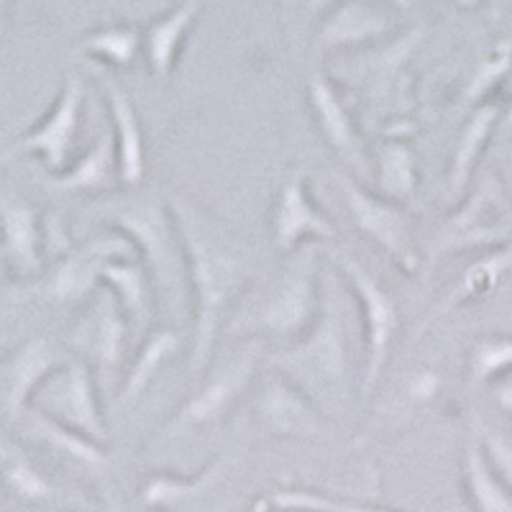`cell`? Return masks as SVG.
I'll use <instances>...</instances> for the list:
<instances>
[{
  "instance_id": "obj_39",
  "label": "cell",
  "mask_w": 512,
  "mask_h": 512,
  "mask_svg": "<svg viewBox=\"0 0 512 512\" xmlns=\"http://www.w3.org/2000/svg\"><path fill=\"white\" fill-rule=\"evenodd\" d=\"M500 131L505 136H512V103L507 105L505 111H502V121H500Z\"/></svg>"
},
{
  "instance_id": "obj_3",
  "label": "cell",
  "mask_w": 512,
  "mask_h": 512,
  "mask_svg": "<svg viewBox=\"0 0 512 512\" xmlns=\"http://www.w3.org/2000/svg\"><path fill=\"white\" fill-rule=\"evenodd\" d=\"M323 303V264L315 244L290 254L285 267L256 292H246L244 300L228 318V338L233 341H264L292 346L313 328Z\"/></svg>"
},
{
  "instance_id": "obj_5",
  "label": "cell",
  "mask_w": 512,
  "mask_h": 512,
  "mask_svg": "<svg viewBox=\"0 0 512 512\" xmlns=\"http://www.w3.org/2000/svg\"><path fill=\"white\" fill-rule=\"evenodd\" d=\"M338 277L344 280L351 300L356 303L361 318V336H364V367H361L359 395L364 400L374 395L384 369L390 364L400 336L402 318L392 292L372 274L367 264H361L349 251H338L333 256Z\"/></svg>"
},
{
  "instance_id": "obj_27",
  "label": "cell",
  "mask_w": 512,
  "mask_h": 512,
  "mask_svg": "<svg viewBox=\"0 0 512 512\" xmlns=\"http://www.w3.org/2000/svg\"><path fill=\"white\" fill-rule=\"evenodd\" d=\"M0 487L26 505H47L57 500V487L31 459L24 443L16 441L0 420Z\"/></svg>"
},
{
  "instance_id": "obj_10",
  "label": "cell",
  "mask_w": 512,
  "mask_h": 512,
  "mask_svg": "<svg viewBox=\"0 0 512 512\" xmlns=\"http://www.w3.org/2000/svg\"><path fill=\"white\" fill-rule=\"evenodd\" d=\"M134 331L131 320L116 303L111 292L100 287L67 333L72 356L85 361L98 377L103 392L118 390L128 364V333Z\"/></svg>"
},
{
  "instance_id": "obj_26",
  "label": "cell",
  "mask_w": 512,
  "mask_h": 512,
  "mask_svg": "<svg viewBox=\"0 0 512 512\" xmlns=\"http://www.w3.org/2000/svg\"><path fill=\"white\" fill-rule=\"evenodd\" d=\"M182 351V336L169 326H157L146 333L141 346L136 349V354L131 356V361L126 364V372H123L121 384L116 390V400L121 408H131L141 397L146 395V390L152 387V382L157 379V374L167 367L169 361L177 359Z\"/></svg>"
},
{
  "instance_id": "obj_22",
  "label": "cell",
  "mask_w": 512,
  "mask_h": 512,
  "mask_svg": "<svg viewBox=\"0 0 512 512\" xmlns=\"http://www.w3.org/2000/svg\"><path fill=\"white\" fill-rule=\"evenodd\" d=\"M16 431L21 436H26V441H31L34 446L44 448L54 459L93 474V477L105 474L108 466H111V459H108V451H105L103 443L82 436L77 431H70V428H64V425L44 418L36 410H29V415L16 425Z\"/></svg>"
},
{
  "instance_id": "obj_8",
  "label": "cell",
  "mask_w": 512,
  "mask_h": 512,
  "mask_svg": "<svg viewBox=\"0 0 512 512\" xmlns=\"http://www.w3.org/2000/svg\"><path fill=\"white\" fill-rule=\"evenodd\" d=\"M512 233V205L505 198L500 180L484 175L459 210L443 221L428 244V264L464 251H487L502 246Z\"/></svg>"
},
{
  "instance_id": "obj_4",
  "label": "cell",
  "mask_w": 512,
  "mask_h": 512,
  "mask_svg": "<svg viewBox=\"0 0 512 512\" xmlns=\"http://www.w3.org/2000/svg\"><path fill=\"white\" fill-rule=\"evenodd\" d=\"M105 223L131 244L136 259L152 277L157 297L169 303L175 313L190 310L185 254H182L180 233H177L175 218L169 213L167 198L159 200L154 195H141V198L123 200L113 205L111 213L105 216Z\"/></svg>"
},
{
  "instance_id": "obj_1",
  "label": "cell",
  "mask_w": 512,
  "mask_h": 512,
  "mask_svg": "<svg viewBox=\"0 0 512 512\" xmlns=\"http://www.w3.org/2000/svg\"><path fill=\"white\" fill-rule=\"evenodd\" d=\"M167 205L185 254L187 300L192 313L187 372L198 382L213 364L218 336L228 318L249 292L254 256L246 241L190 195L169 192Z\"/></svg>"
},
{
  "instance_id": "obj_24",
  "label": "cell",
  "mask_w": 512,
  "mask_h": 512,
  "mask_svg": "<svg viewBox=\"0 0 512 512\" xmlns=\"http://www.w3.org/2000/svg\"><path fill=\"white\" fill-rule=\"evenodd\" d=\"M228 469H231V461L218 456V459L200 466L195 474H169V472L146 474V479L139 487V502L146 507V510H152V512L177 510V507L190 505V502L208 495L210 489L226 479Z\"/></svg>"
},
{
  "instance_id": "obj_15",
  "label": "cell",
  "mask_w": 512,
  "mask_h": 512,
  "mask_svg": "<svg viewBox=\"0 0 512 512\" xmlns=\"http://www.w3.org/2000/svg\"><path fill=\"white\" fill-rule=\"evenodd\" d=\"M269 236L274 249L295 254L303 246L318 241H336L338 228L310 190V177L303 167H295L282 180L269 210Z\"/></svg>"
},
{
  "instance_id": "obj_11",
  "label": "cell",
  "mask_w": 512,
  "mask_h": 512,
  "mask_svg": "<svg viewBox=\"0 0 512 512\" xmlns=\"http://www.w3.org/2000/svg\"><path fill=\"white\" fill-rule=\"evenodd\" d=\"M31 410L70 428V431L93 438L103 446L111 438V428H108L103 410V387L93 369L77 356H70L47 382L41 384L31 402Z\"/></svg>"
},
{
  "instance_id": "obj_13",
  "label": "cell",
  "mask_w": 512,
  "mask_h": 512,
  "mask_svg": "<svg viewBox=\"0 0 512 512\" xmlns=\"http://www.w3.org/2000/svg\"><path fill=\"white\" fill-rule=\"evenodd\" d=\"M251 423L269 438L292 441H326L331 436L328 418L285 374L269 369L256 382L251 397Z\"/></svg>"
},
{
  "instance_id": "obj_29",
  "label": "cell",
  "mask_w": 512,
  "mask_h": 512,
  "mask_svg": "<svg viewBox=\"0 0 512 512\" xmlns=\"http://www.w3.org/2000/svg\"><path fill=\"white\" fill-rule=\"evenodd\" d=\"M461 492L472 512H512V492L487 464L474 431L461 454Z\"/></svg>"
},
{
  "instance_id": "obj_28",
  "label": "cell",
  "mask_w": 512,
  "mask_h": 512,
  "mask_svg": "<svg viewBox=\"0 0 512 512\" xmlns=\"http://www.w3.org/2000/svg\"><path fill=\"white\" fill-rule=\"evenodd\" d=\"M100 285L116 297V303L131 320V326H149L154 303H157V290H154V282L146 267L136 256H121V259L105 264Z\"/></svg>"
},
{
  "instance_id": "obj_37",
  "label": "cell",
  "mask_w": 512,
  "mask_h": 512,
  "mask_svg": "<svg viewBox=\"0 0 512 512\" xmlns=\"http://www.w3.org/2000/svg\"><path fill=\"white\" fill-rule=\"evenodd\" d=\"M436 390H438V377L433 372H420L418 377L413 379V387H410V395L413 397H431V395H436Z\"/></svg>"
},
{
  "instance_id": "obj_36",
  "label": "cell",
  "mask_w": 512,
  "mask_h": 512,
  "mask_svg": "<svg viewBox=\"0 0 512 512\" xmlns=\"http://www.w3.org/2000/svg\"><path fill=\"white\" fill-rule=\"evenodd\" d=\"M492 400H495L497 408L512 420V374L492 384Z\"/></svg>"
},
{
  "instance_id": "obj_25",
  "label": "cell",
  "mask_w": 512,
  "mask_h": 512,
  "mask_svg": "<svg viewBox=\"0 0 512 512\" xmlns=\"http://www.w3.org/2000/svg\"><path fill=\"white\" fill-rule=\"evenodd\" d=\"M52 190L70 192V195H100L121 187L118 182V162H116V144H113L111 128L100 131L98 139L70 162V167L47 175Z\"/></svg>"
},
{
  "instance_id": "obj_42",
  "label": "cell",
  "mask_w": 512,
  "mask_h": 512,
  "mask_svg": "<svg viewBox=\"0 0 512 512\" xmlns=\"http://www.w3.org/2000/svg\"><path fill=\"white\" fill-rule=\"evenodd\" d=\"M392 8H400V11H408L413 6V0H390Z\"/></svg>"
},
{
  "instance_id": "obj_23",
  "label": "cell",
  "mask_w": 512,
  "mask_h": 512,
  "mask_svg": "<svg viewBox=\"0 0 512 512\" xmlns=\"http://www.w3.org/2000/svg\"><path fill=\"white\" fill-rule=\"evenodd\" d=\"M502 121V108L495 100L477 105L469 111L464 126H461L459 136H456L454 152H451V162H448L446 172V190L448 198H464V192L469 190L477 172V164L482 159L484 149H487L489 139L495 136Z\"/></svg>"
},
{
  "instance_id": "obj_16",
  "label": "cell",
  "mask_w": 512,
  "mask_h": 512,
  "mask_svg": "<svg viewBox=\"0 0 512 512\" xmlns=\"http://www.w3.org/2000/svg\"><path fill=\"white\" fill-rule=\"evenodd\" d=\"M70 356L57 341L36 333L0 359V420L8 428H16L29 415L41 384Z\"/></svg>"
},
{
  "instance_id": "obj_20",
  "label": "cell",
  "mask_w": 512,
  "mask_h": 512,
  "mask_svg": "<svg viewBox=\"0 0 512 512\" xmlns=\"http://www.w3.org/2000/svg\"><path fill=\"white\" fill-rule=\"evenodd\" d=\"M512 274V244L495 246V249H487L464 267V272L459 274V280L443 292V297L438 303H433V308L428 310L423 320H420L418 333L415 338L425 336V331L436 323V320L446 318L454 310L466 308V305L482 303L489 295H495L497 287L507 280Z\"/></svg>"
},
{
  "instance_id": "obj_7",
  "label": "cell",
  "mask_w": 512,
  "mask_h": 512,
  "mask_svg": "<svg viewBox=\"0 0 512 512\" xmlns=\"http://www.w3.org/2000/svg\"><path fill=\"white\" fill-rule=\"evenodd\" d=\"M134 249L123 239L121 233L108 231L98 233L93 239L82 241V244L70 246L67 251L54 259L39 280L31 285L18 287L21 300H34L41 305H52V308H77L85 305L95 292L100 290L105 264L121 256H131Z\"/></svg>"
},
{
  "instance_id": "obj_6",
  "label": "cell",
  "mask_w": 512,
  "mask_h": 512,
  "mask_svg": "<svg viewBox=\"0 0 512 512\" xmlns=\"http://www.w3.org/2000/svg\"><path fill=\"white\" fill-rule=\"evenodd\" d=\"M264 361H267V344L264 341H254V338L239 341L233 354L210 364L208 372L198 379L190 397L164 425L162 441L226 418L239 405L241 397L254 387Z\"/></svg>"
},
{
  "instance_id": "obj_33",
  "label": "cell",
  "mask_w": 512,
  "mask_h": 512,
  "mask_svg": "<svg viewBox=\"0 0 512 512\" xmlns=\"http://www.w3.org/2000/svg\"><path fill=\"white\" fill-rule=\"evenodd\" d=\"M512 72V39L497 41L492 52L474 67L472 77L466 80L464 93H461V105H466L469 111L477 105L487 103L492 93L497 90L502 80Z\"/></svg>"
},
{
  "instance_id": "obj_19",
  "label": "cell",
  "mask_w": 512,
  "mask_h": 512,
  "mask_svg": "<svg viewBox=\"0 0 512 512\" xmlns=\"http://www.w3.org/2000/svg\"><path fill=\"white\" fill-rule=\"evenodd\" d=\"M395 29L390 11L372 0H341L320 16L313 47L318 54L346 52L382 41Z\"/></svg>"
},
{
  "instance_id": "obj_18",
  "label": "cell",
  "mask_w": 512,
  "mask_h": 512,
  "mask_svg": "<svg viewBox=\"0 0 512 512\" xmlns=\"http://www.w3.org/2000/svg\"><path fill=\"white\" fill-rule=\"evenodd\" d=\"M95 80L105 98V111L111 116V134L116 144L118 182L123 190H136L144 185L146 169H149V154H146V136L136 105L116 72L95 67Z\"/></svg>"
},
{
  "instance_id": "obj_31",
  "label": "cell",
  "mask_w": 512,
  "mask_h": 512,
  "mask_svg": "<svg viewBox=\"0 0 512 512\" xmlns=\"http://www.w3.org/2000/svg\"><path fill=\"white\" fill-rule=\"evenodd\" d=\"M80 52L103 70H126L141 52V31L128 24H111L82 36Z\"/></svg>"
},
{
  "instance_id": "obj_21",
  "label": "cell",
  "mask_w": 512,
  "mask_h": 512,
  "mask_svg": "<svg viewBox=\"0 0 512 512\" xmlns=\"http://www.w3.org/2000/svg\"><path fill=\"white\" fill-rule=\"evenodd\" d=\"M205 8V0H180L175 8L152 18L141 31V54L146 70L157 82H167L175 75L177 62L185 49V39Z\"/></svg>"
},
{
  "instance_id": "obj_41",
  "label": "cell",
  "mask_w": 512,
  "mask_h": 512,
  "mask_svg": "<svg viewBox=\"0 0 512 512\" xmlns=\"http://www.w3.org/2000/svg\"><path fill=\"white\" fill-rule=\"evenodd\" d=\"M451 3H456V6L464 8V11H472V8L482 6L484 0H451Z\"/></svg>"
},
{
  "instance_id": "obj_9",
  "label": "cell",
  "mask_w": 512,
  "mask_h": 512,
  "mask_svg": "<svg viewBox=\"0 0 512 512\" xmlns=\"http://www.w3.org/2000/svg\"><path fill=\"white\" fill-rule=\"evenodd\" d=\"M85 98H88L85 77L70 72L62 80V88L47 113L0 152V169L24 157L39 159L41 167L47 169V175H57L70 167V162L75 159Z\"/></svg>"
},
{
  "instance_id": "obj_34",
  "label": "cell",
  "mask_w": 512,
  "mask_h": 512,
  "mask_svg": "<svg viewBox=\"0 0 512 512\" xmlns=\"http://www.w3.org/2000/svg\"><path fill=\"white\" fill-rule=\"evenodd\" d=\"M469 379L472 384H492L512 374V336H482L469 349Z\"/></svg>"
},
{
  "instance_id": "obj_30",
  "label": "cell",
  "mask_w": 512,
  "mask_h": 512,
  "mask_svg": "<svg viewBox=\"0 0 512 512\" xmlns=\"http://www.w3.org/2000/svg\"><path fill=\"white\" fill-rule=\"evenodd\" d=\"M372 169L377 195L400 205L415 198V192H418V157H415L413 146L397 139L382 141L374 149Z\"/></svg>"
},
{
  "instance_id": "obj_38",
  "label": "cell",
  "mask_w": 512,
  "mask_h": 512,
  "mask_svg": "<svg viewBox=\"0 0 512 512\" xmlns=\"http://www.w3.org/2000/svg\"><path fill=\"white\" fill-rule=\"evenodd\" d=\"M336 3H341V0H305V16L320 18L326 11H331Z\"/></svg>"
},
{
  "instance_id": "obj_35",
  "label": "cell",
  "mask_w": 512,
  "mask_h": 512,
  "mask_svg": "<svg viewBox=\"0 0 512 512\" xmlns=\"http://www.w3.org/2000/svg\"><path fill=\"white\" fill-rule=\"evenodd\" d=\"M474 433H477L479 443H482L484 459L492 466V472L505 482V487L512 492V438L505 436L502 431L492 428V425L477 420L474 423Z\"/></svg>"
},
{
  "instance_id": "obj_40",
  "label": "cell",
  "mask_w": 512,
  "mask_h": 512,
  "mask_svg": "<svg viewBox=\"0 0 512 512\" xmlns=\"http://www.w3.org/2000/svg\"><path fill=\"white\" fill-rule=\"evenodd\" d=\"M13 0H0V36L6 31V21H8V11H11Z\"/></svg>"
},
{
  "instance_id": "obj_14",
  "label": "cell",
  "mask_w": 512,
  "mask_h": 512,
  "mask_svg": "<svg viewBox=\"0 0 512 512\" xmlns=\"http://www.w3.org/2000/svg\"><path fill=\"white\" fill-rule=\"evenodd\" d=\"M0 259L16 287L31 285L47 269V221L11 185H0Z\"/></svg>"
},
{
  "instance_id": "obj_12",
  "label": "cell",
  "mask_w": 512,
  "mask_h": 512,
  "mask_svg": "<svg viewBox=\"0 0 512 512\" xmlns=\"http://www.w3.org/2000/svg\"><path fill=\"white\" fill-rule=\"evenodd\" d=\"M331 180L336 182L351 221L359 228L361 236L379 246L402 272L415 274V269L420 267V251L415 249L413 221L408 210L400 203L382 198L374 190H367L354 175L333 172Z\"/></svg>"
},
{
  "instance_id": "obj_32",
  "label": "cell",
  "mask_w": 512,
  "mask_h": 512,
  "mask_svg": "<svg viewBox=\"0 0 512 512\" xmlns=\"http://www.w3.org/2000/svg\"><path fill=\"white\" fill-rule=\"evenodd\" d=\"M256 512H397L390 507L361 505V502L344 500V497H331L315 489L285 487L274 489L259 502Z\"/></svg>"
},
{
  "instance_id": "obj_2",
  "label": "cell",
  "mask_w": 512,
  "mask_h": 512,
  "mask_svg": "<svg viewBox=\"0 0 512 512\" xmlns=\"http://www.w3.org/2000/svg\"><path fill=\"white\" fill-rule=\"evenodd\" d=\"M349 297L336 269H323V303L313 328L267 356V367L297 384L326 418H341L354 405Z\"/></svg>"
},
{
  "instance_id": "obj_17",
  "label": "cell",
  "mask_w": 512,
  "mask_h": 512,
  "mask_svg": "<svg viewBox=\"0 0 512 512\" xmlns=\"http://www.w3.org/2000/svg\"><path fill=\"white\" fill-rule=\"evenodd\" d=\"M305 93H308L310 113H313L315 126H318L323 141L354 169L356 180L367 177L369 169H372V159H369L367 146L361 141L359 126H356L349 105L344 103L328 72L318 64L308 72Z\"/></svg>"
}]
</instances>
